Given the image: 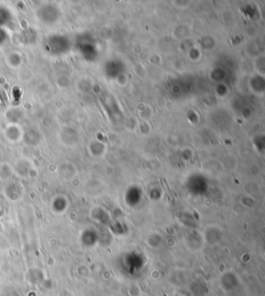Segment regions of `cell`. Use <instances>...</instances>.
Returning a JSON list of instances; mask_svg holds the SVG:
<instances>
[{
  "label": "cell",
  "instance_id": "obj_1",
  "mask_svg": "<svg viewBox=\"0 0 265 296\" xmlns=\"http://www.w3.org/2000/svg\"><path fill=\"white\" fill-rule=\"evenodd\" d=\"M5 37H6V33H4L2 29H0V43H2L3 41H5Z\"/></svg>",
  "mask_w": 265,
  "mask_h": 296
}]
</instances>
